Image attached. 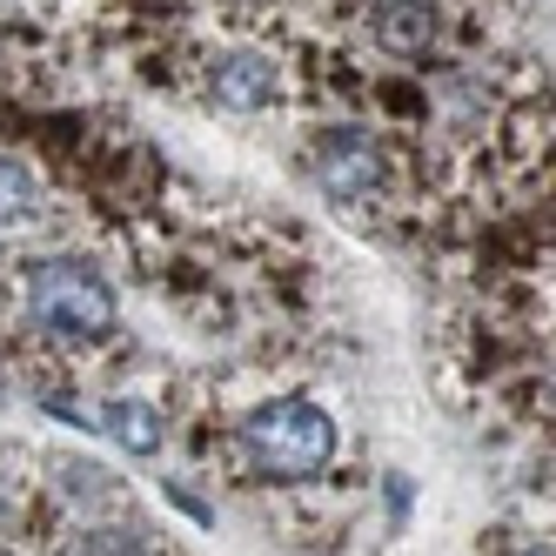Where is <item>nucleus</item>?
Masks as SVG:
<instances>
[{
    "instance_id": "20e7f679",
    "label": "nucleus",
    "mask_w": 556,
    "mask_h": 556,
    "mask_svg": "<svg viewBox=\"0 0 556 556\" xmlns=\"http://www.w3.org/2000/svg\"><path fill=\"white\" fill-rule=\"evenodd\" d=\"M289 94V67L268 48H215L202 61V101L215 114H268Z\"/></svg>"
},
{
    "instance_id": "f03ea898",
    "label": "nucleus",
    "mask_w": 556,
    "mask_h": 556,
    "mask_svg": "<svg viewBox=\"0 0 556 556\" xmlns=\"http://www.w3.org/2000/svg\"><path fill=\"white\" fill-rule=\"evenodd\" d=\"M235 456L255 483H323L342 456V422L315 395H268L235 422Z\"/></svg>"
},
{
    "instance_id": "1a4fd4ad",
    "label": "nucleus",
    "mask_w": 556,
    "mask_h": 556,
    "mask_svg": "<svg viewBox=\"0 0 556 556\" xmlns=\"http://www.w3.org/2000/svg\"><path fill=\"white\" fill-rule=\"evenodd\" d=\"M74 556H175V549L148 523H135V516H101V523H81Z\"/></svg>"
},
{
    "instance_id": "6e6552de",
    "label": "nucleus",
    "mask_w": 556,
    "mask_h": 556,
    "mask_svg": "<svg viewBox=\"0 0 556 556\" xmlns=\"http://www.w3.org/2000/svg\"><path fill=\"white\" fill-rule=\"evenodd\" d=\"M48 222V181L27 154L0 148V228H41Z\"/></svg>"
},
{
    "instance_id": "9b49d317",
    "label": "nucleus",
    "mask_w": 556,
    "mask_h": 556,
    "mask_svg": "<svg viewBox=\"0 0 556 556\" xmlns=\"http://www.w3.org/2000/svg\"><path fill=\"white\" fill-rule=\"evenodd\" d=\"M523 556H549V543H530V549H523Z\"/></svg>"
},
{
    "instance_id": "9d476101",
    "label": "nucleus",
    "mask_w": 556,
    "mask_h": 556,
    "mask_svg": "<svg viewBox=\"0 0 556 556\" xmlns=\"http://www.w3.org/2000/svg\"><path fill=\"white\" fill-rule=\"evenodd\" d=\"M162 496H168V503H175V509H188V516H194V523H215V509H208V503H202V496H194V490H188V483H162Z\"/></svg>"
},
{
    "instance_id": "f257e3e1",
    "label": "nucleus",
    "mask_w": 556,
    "mask_h": 556,
    "mask_svg": "<svg viewBox=\"0 0 556 556\" xmlns=\"http://www.w3.org/2000/svg\"><path fill=\"white\" fill-rule=\"evenodd\" d=\"M14 289H21V323L54 349H94L122 329V295L88 255L14 262Z\"/></svg>"
},
{
    "instance_id": "0eeeda50",
    "label": "nucleus",
    "mask_w": 556,
    "mask_h": 556,
    "mask_svg": "<svg viewBox=\"0 0 556 556\" xmlns=\"http://www.w3.org/2000/svg\"><path fill=\"white\" fill-rule=\"evenodd\" d=\"M369 27H376L382 54L416 61V54H429V48H435V27H443V21H435V0H376Z\"/></svg>"
},
{
    "instance_id": "7ed1b4c3",
    "label": "nucleus",
    "mask_w": 556,
    "mask_h": 556,
    "mask_svg": "<svg viewBox=\"0 0 556 556\" xmlns=\"http://www.w3.org/2000/svg\"><path fill=\"white\" fill-rule=\"evenodd\" d=\"M308 175L336 208H382L395 194V148L369 128H329L308 148Z\"/></svg>"
},
{
    "instance_id": "39448f33",
    "label": "nucleus",
    "mask_w": 556,
    "mask_h": 556,
    "mask_svg": "<svg viewBox=\"0 0 556 556\" xmlns=\"http://www.w3.org/2000/svg\"><path fill=\"white\" fill-rule=\"evenodd\" d=\"M48 496L61 503V516H74V523L128 516V490H122V476L101 469L94 456H54V463H48Z\"/></svg>"
},
{
    "instance_id": "423d86ee",
    "label": "nucleus",
    "mask_w": 556,
    "mask_h": 556,
    "mask_svg": "<svg viewBox=\"0 0 556 556\" xmlns=\"http://www.w3.org/2000/svg\"><path fill=\"white\" fill-rule=\"evenodd\" d=\"M94 435H114V450H128V456H162L175 429H168V409L148 403V395H108Z\"/></svg>"
}]
</instances>
